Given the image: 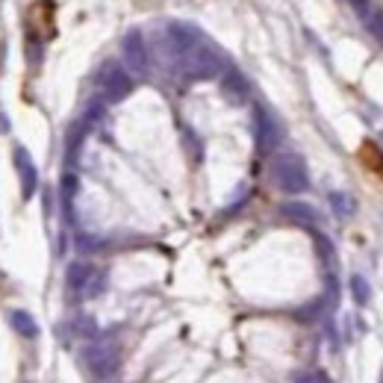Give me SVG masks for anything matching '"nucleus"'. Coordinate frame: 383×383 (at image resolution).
<instances>
[{"label": "nucleus", "instance_id": "18", "mask_svg": "<svg viewBox=\"0 0 383 383\" xmlns=\"http://www.w3.org/2000/svg\"><path fill=\"white\" fill-rule=\"evenodd\" d=\"M295 383H333V380L327 377L324 371L313 369V371H301V375H295Z\"/></svg>", "mask_w": 383, "mask_h": 383}, {"label": "nucleus", "instance_id": "8", "mask_svg": "<svg viewBox=\"0 0 383 383\" xmlns=\"http://www.w3.org/2000/svg\"><path fill=\"white\" fill-rule=\"evenodd\" d=\"M254 118H257V145L262 153H268L271 148L277 145V139H280V127L277 121L271 118L262 106H254Z\"/></svg>", "mask_w": 383, "mask_h": 383}, {"label": "nucleus", "instance_id": "10", "mask_svg": "<svg viewBox=\"0 0 383 383\" xmlns=\"http://www.w3.org/2000/svg\"><path fill=\"white\" fill-rule=\"evenodd\" d=\"M280 213H283V218H289V222L301 224V227H315V224H319V213H315L310 204H301V201L283 204Z\"/></svg>", "mask_w": 383, "mask_h": 383}, {"label": "nucleus", "instance_id": "2", "mask_svg": "<svg viewBox=\"0 0 383 383\" xmlns=\"http://www.w3.org/2000/svg\"><path fill=\"white\" fill-rule=\"evenodd\" d=\"M222 53L213 45L201 41L198 48H192L189 53H183L180 59V74L186 80H213L215 74H222Z\"/></svg>", "mask_w": 383, "mask_h": 383}, {"label": "nucleus", "instance_id": "23", "mask_svg": "<svg viewBox=\"0 0 383 383\" xmlns=\"http://www.w3.org/2000/svg\"><path fill=\"white\" fill-rule=\"evenodd\" d=\"M377 383H383V371H380V380H377Z\"/></svg>", "mask_w": 383, "mask_h": 383}, {"label": "nucleus", "instance_id": "21", "mask_svg": "<svg viewBox=\"0 0 383 383\" xmlns=\"http://www.w3.org/2000/svg\"><path fill=\"white\" fill-rule=\"evenodd\" d=\"M366 24H369V30L383 41V15H371V18H366Z\"/></svg>", "mask_w": 383, "mask_h": 383}, {"label": "nucleus", "instance_id": "20", "mask_svg": "<svg viewBox=\"0 0 383 383\" xmlns=\"http://www.w3.org/2000/svg\"><path fill=\"white\" fill-rule=\"evenodd\" d=\"M74 331L80 333V336H95V333H97V324H95L92 319H77V324H74Z\"/></svg>", "mask_w": 383, "mask_h": 383}, {"label": "nucleus", "instance_id": "7", "mask_svg": "<svg viewBox=\"0 0 383 383\" xmlns=\"http://www.w3.org/2000/svg\"><path fill=\"white\" fill-rule=\"evenodd\" d=\"M15 168L21 174V195H24V201H30L39 189V168L32 166L30 153L24 148H15Z\"/></svg>", "mask_w": 383, "mask_h": 383}, {"label": "nucleus", "instance_id": "13", "mask_svg": "<svg viewBox=\"0 0 383 383\" xmlns=\"http://www.w3.org/2000/svg\"><path fill=\"white\" fill-rule=\"evenodd\" d=\"M331 206H333V213L339 218H348V215H354V201H351V195H345V192H331Z\"/></svg>", "mask_w": 383, "mask_h": 383}, {"label": "nucleus", "instance_id": "12", "mask_svg": "<svg viewBox=\"0 0 383 383\" xmlns=\"http://www.w3.org/2000/svg\"><path fill=\"white\" fill-rule=\"evenodd\" d=\"M9 324H12L15 333H21L24 339H36V336H39L36 319H32L30 313H24V310H12V313H9Z\"/></svg>", "mask_w": 383, "mask_h": 383}, {"label": "nucleus", "instance_id": "6", "mask_svg": "<svg viewBox=\"0 0 383 383\" xmlns=\"http://www.w3.org/2000/svg\"><path fill=\"white\" fill-rule=\"evenodd\" d=\"M168 41L174 45V50L180 53V59H183V53H189L192 48H198L204 36H201V30L195 27V24H186V21H171L168 24Z\"/></svg>", "mask_w": 383, "mask_h": 383}, {"label": "nucleus", "instance_id": "17", "mask_svg": "<svg viewBox=\"0 0 383 383\" xmlns=\"http://www.w3.org/2000/svg\"><path fill=\"white\" fill-rule=\"evenodd\" d=\"M315 248H319V257L322 259H327V266H331V271H333V262H336V254H333V242L327 236H322V233H315Z\"/></svg>", "mask_w": 383, "mask_h": 383}, {"label": "nucleus", "instance_id": "5", "mask_svg": "<svg viewBox=\"0 0 383 383\" xmlns=\"http://www.w3.org/2000/svg\"><path fill=\"white\" fill-rule=\"evenodd\" d=\"M83 360H86V366L92 369V375H112V371L118 369V351L112 345H104V342H97V345H89L83 351Z\"/></svg>", "mask_w": 383, "mask_h": 383}, {"label": "nucleus", "instance_id": "16", "mask_svg": "<svg viewBox=\"0 0 383 383\" xmlns=\"http://www.w3.org/2000/svg\"><path fill=\"white\" fill-rule=\"evenodd\" d=\"M74 195H77V177H74V174H65V177H62V204H65V213H68V218H71Z\"/></svg>", "mask_w": 383, "mask_h": 383}, {"label": "nucleus", "instance_id": "11", "mask_svg": "<svg viewBox=\"0 0 383 383\" xmlns=\"http://www.w3.org/2000/svg\"><path fill=\"white\" fill-rule=\"evenodd\" d=\"M92 271H95V268H92V266H86V262H71V266H68V275H65L68 292H71V295H80Z\"/></svg>", "mask_w": 383, "mask_h": 383}, {"label": "nucleus", "instance_id": "15", "mask_svg": "<svg viewBox=\"0 0 383 383\" xmlns=\"http://www.w3.org/2000/svg\"><path fill=\"white\" fill-rule=\"evenodd\" d=\"M351 292H354V301H357L360 306H366V304L371 301V286H369V280H366L363 275H354V277H351Z\"/></svg>", "mask_w": 383, "mask_h": 383}, {"label": "nucleus", "instance_id": "19", "mask_svg": "<svg viewBox=\"0 0 383 383\" xmlns=\"http://www.w3.org/2000/svg\"><path fill=\"white\" fill-rule=\"evenodd\" d=\"M101 115H104V104L101 101H92L89 106H86V115H83V124L89 127L95 121H101Z\"/></svg>", "mask_w": 383, "mask_h": 383}, {"label": "nucleus", "instance_id": "4", "mask_svg": "<svg viewBox=\"0 0 383 383\" xmlns=\"http://www.w3.org/2000/svg\"><path fill=\"white\" fill-rule=\"evenodd\" d=\"M121 50H124V62L133 74H148V62H150V53L145 45V36L139 30H130L124 41H121Z\"/></svg>", "mask_w": 383, "mask_h": 383}, {"label": "nucleus", "instance_id": "9", "mask_svg": "<svg viewBox=\"0 0 383 383\" xmlns=\"http://www.w3.org/2000/svg\"><path fill=\"white\" fill-rule=\"evenodd\" d=\"M222 92H224V97L230 104H245L248 95H251V83H248V77L242 71L227 68L224 80H222Z\"/></svg>", "mask_w": 383, "mask_h": 383}, {"label": "nucleus", "instance_id": "14", "mask_svg": "<svg viewBox=\"0 0 383 383\" xmlns=\"http://www.w3.org/2000/svg\"><path fill=\"white\" fill-rule=\"evenodd\" d=\"M104 289H106V275H104V271H92L89 280H86V286H83V292H80V298H97Z\"/></svg>", "mask_w": 383, "mask_h": 383}, {"label": "nucleus", "instance_id": "22", "mask_svg": "<svg viewBox=\"0 0 383 383\" xmlns=\"http://www.w3.org/2000/svg\"><path fill=\"white\" fill-rule=\"evenodd\" d=\"M0 130H3V133H9V121H6V115H0Z\"/></svg>", "mask_w": 383, "mask_h": 383}, {"label": "nucleus", "instance_id": "1", "mask_svg": "<svg viewBox=\"0 0 383 383\" xmlns=\"http://www.w3.org/2000/svg\"><path fill=\"white\" fill-rule=\"evenodd\" d=\"M271 177H275L277 189L286 195H301L310 189V174L298 153H275L271 157Z\"/></svg>", "mask_w": 383, "mask_h": 383}, {"label": "nucleus", "instance_id": "3", "mask_svg": "<svg viewBox=\"0 0 383 383\" xmlns=\"http://www.w3.org/2000/svg\"><path fill=\"white\" fill-rule=\"evenodd\" d=\"M97 83H101L104 97H106L109 104L124 101V97L133 92V77H130L121 65L112 62V59L101 65V71H97Z\"/></svg>", "mask_w": 383, "mask_h": 383}]
</instances>
